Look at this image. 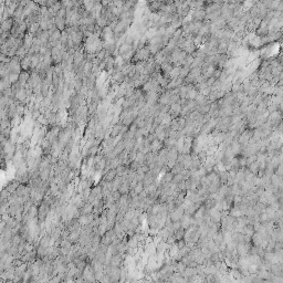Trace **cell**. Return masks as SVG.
<instances>
[{
	"instance_id": "obj_12",
	"label": "cell",
	"mask_w": 283,
	"mask_h": 283,
	"mask_svg": "<svg viewBox=\"0 0 283 283\" xmlns=\"http://www.w3.org/2000/svg\"><path fill=\"white\" fill-rule=\"evenodd\" d=\"M54 23L57 28L60 29L61 31L67 29V18H60V17H55L54 18Z\"/></svg>"
},
{
	"instance_id": "obj_14",
	"label": "cell",
	"mask_w": 283,
	"mask_h": 283,
	"mask_svg": "<svg viewBox=\"0 0 283 283\" xmlns=\"http://www.w3.org/2000/svg\"><path fill=\"white\" fill-rule=\"evenodd\" d=\"M30 75H31V74H29V72H28V71H24V70H23L22 72L20 73L19 82L22 84L23 86H26L27 84H28V82H29V79H30Z\"/></svg>"
},
{
	"instance_id": "obj_9",
	"label": "cell",
	"mask_w": 283,
	"mask_h": 283,
	"mask_svg": "<svg viewBox=\"0 0 283 283\" xmlns=\"http://www.w3.org/2000/svg\"><path fill=\"white\" fill-rule=\"evenodd\" d=\"M21 68L24 71H30L31 70V54H28L23 59H21Z\"/></svg>"
},
{
	"instance_id": "obj_7",
	"label": "cell",
	"mask_w": 283,
	"mask_h": 283,
	"mask_svg": "<svg viewBox=\"0 0 283 283\" xmlns=\"http://www.w3.org/2000/svg\"><path fill=\"white\" fill-rule=\"evenodd\" d=\"M13 26H15L13 18H8L7 20H3L1 23V32H10Z\"/></svg>"
},
{
	"instance_id": "obj_4",
	"label": "cell",
	"mask_w": 283,
	"mask_h": 283,
	"mask_svg": "<svg viewBox=\"0 0 283 283\" xmlns=\"http://www.w3.org/2000/svg\"><path fill=\"white\" fill-rule=\"evenodd\" d=\"M83 280L84 281H89V282H95L96 278H95V273H94L93 268L91 267V264H87L85 269L83 270Z\"/></svg>"
},
{
	"instance_id": "obj_2",
	"label": "cell",
	"mask_w": 283,
	"mask_h": 283,
	"mask_svg": "<svg viewBox=\"0 0 283 283\" xmlns=\"http://www.w3.org/2000/svg\"><path fill=\"white\" fill-rule=\"evenodd\" d=\"M119 239L121 238L117 236L115 229L113 228V229L107 230V231L102 236V238H101V243H103V245H106V246H111V245H113V243H115V242L119 241Z\"/></svg>"
},
{
	"instance_id": "obj_10",
	"label": "cell",
	"mask_w": 283,
	"mask_h": 283,
	"mask_svg": "<svg viewBox=\"0 0 283 283\" xmlns=\"http://www.w3.org/2000/svg\"><path fill=\"white\" fill-rule=\"evenodd\" d=\"M93 210H94V206L92 205V203H85L83 205V207H81V208H80V216L92 213V212H93Z\"/></svg>"
},
{
	"instance_id": "obj_18",
	"label": "cell",
	"mask_w": 283,
	"mask_h": 283,
	"mask_svg": "<svg viewBox=\"0 0 283 283\" xmlns=\"http://www.w3.org/2000/svg\"><path fill=\"white\" fill-rule=\"evenodd\" d=\"M62 7L65 9H72L74 7V1L73 0H61Z\"/></svg>"
},
{
	"instance_id": "obj_15",
	"label": "cell",
	"mask_w": 283,
	"mask_h": 283,
	"mask_svg": "<svg viewBox=\"0 0 283 283\" xmlns=\"http://www.w3.org/2000/svg\"><path fill=\"white\" fill-rule=\"evenodd\" d=\"M161 0H155L154 2L149 3V10L151 12H159L161 8Z\"/></svg>"
},
{
	"instance_id": "obj_6",
	"label": "cell",
	"mask_w": 283,
	"mask_h": 283,
	"mask_svg": "<svg viewBox=\"0 0 283 283\" xmlns=\"http://www.w3.org/2000/svg\"><path fill=\"white\" fill-rule=\"evenodd\" d=\"M124 261H125V257L121 253H117L111 258L109 264H111L113 267H121V265L124 263Z\"/></svg>"
},
{
	"instance_id": "obj_13",
	"label": "cell",
	"mask_w": 283,
	"mask_h": 283,
	"mask_svg": "<svg viewBox=\"0 0 283 283\" xmlns=\"http://www.w3.org/2000/svg\"><path fill=\"white\" fill-rule=\"evenodd\" d=\"M116 176H117V174H116V168L109 169V171H105V174H104V176H103V180L104 181H112Z\"/></svg>"
},
{
	"instance_id": "obj_16",
	"label": "cell",
	"mask_w": 283,
	"mask_h": 283,
	"mask_svg": "<svg viewBox=\"0 0 283 283\" xmlns=\"http://www.w3.org/2000/svg\"><path fill=\"white\" fill-rule=\"evenodd\" d=\"M127 173H128V165L121 164L116 168V174H117V176H124V175H126Z\"/></svg>"
},
{
	"instance_id": "obj_5",
	"label": "cell",
	"mask_w": 283,
	"mask_h": 283,
	"mask_svg": "<svg viewBox=\"0 0 283 283\" xmlns=\"http://www.w3.org/2000/svg\"><path fill=\"white\" fill-rule=\"evenodd\" d=\"M96 217H99L97 215H95V213H89V215H83V216H80L79 217V222H80L81 227H84V226L86 225H90L91 222L93 221L94 219L96 218Z\"/></svg>"
},
{
	"instance_id": "obj_11",
	"label": "cell",
	"mask_w": 283,
	"mask_h": 283,
	"mask_svg": "<svg viewBox=\"0 0 283 283\" xmlns=\"http://www.w3.org/2000/svg\"><path fill=\"white\" fill-rule=\"evenodd\" d=\"M164 146V142L159 141V139H155L151 143V151H154V153H158L161 151V148Z\"/></svg>"
},
{
	"instance_id": "obj_3",
	"label": "cell",
	"mask_w": 283,
	"mask_h": 283,
	"mask_svg": "<svg viewBox=\"0 0 283 283\" xmlns=\"http://www.w3.org/2000/svg\"><path fill=\"white\" fill-rule=\"evenodd\" d=\"M151 57V50H149V48H148L147 45L146 47H144V48L139 49V50H137V51L135 52V54H134V57H133L132 59V62H139V61H147V60H149Z\"/></svg>"
},
{
	"instance_id": "obj_1",
	"label": "cell",
	"mask_w": 283,
	"mask_h": 283,
	"mask_svg": "<svg viewBox=\"0 0 283 283\" xmlns=\"http://www.w3.org/2000/svg\"><path fill=\"white\" fill-rule=\"evenodd\" d=\"M51 208H52L51 205L48 201H45L44 199L38 206V219L41 226H44V222L47 220V218H48L50 211H51Z\"/></svg>"
},
{
	"instance_id": "obj_8",
	"label": "cell",
	"mask_w": 283,
	"mask_h": 283,
	"mask_svg": "<svg viewBox=\"0 0 283 283\" xmlns=\"http://www.w3.org/2000/svg\"><path fill=\"white\" fill-rule=\"evenodd\" d=\"M81 233H82V227L77 228L76 230H74V231H71L70 235H69V237H68V240L70 242H72V243H76V242H79V239H80V237H81Z\"/></svg>"
},
{
	"instance_id": "obj_17",
	"label": "cell",
	"mask_w": 283,
	"mask_h": 283,
	"mask_svg": "<svg viewBox=\"0 0 283 283\" xmlns=\"http://www.w3.org/2000/svg\"><path fill=\"white\" fill-rule=\"evenodd\" d=\"M144 189H145V187H144V184H143V181H138V183L136 184L135 186L132 188L133 191H134L135 194H137V195H139V194H141Z\"/></svg>"
}]
</instances>
